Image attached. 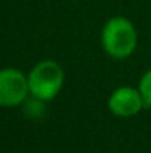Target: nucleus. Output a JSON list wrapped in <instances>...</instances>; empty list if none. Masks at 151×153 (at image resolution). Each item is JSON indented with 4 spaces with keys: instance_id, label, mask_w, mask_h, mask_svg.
I'll return each instance as SVG.
<instances>
[{
    "instance_id": "5",
    "label": "nucleus",
    "mask_w": 151,
    "mask_h": 153,
    "mask_svg": "<svg viewBox=\"0 0 151 153\" xmlns=\"http://www.w3.org/2000/svg\"><path fill=\"white\" fill-rule=\"evenodd\" d=\"M138 89L142 95V100L145 102V105H151V68L148 71H145L144 76L141 77Z\"/></svg>"
},
{
    "instance_id": "4",
    "label": "nucleus",
    "mask_w": 151,
    "mask_h": 153,
    "mask_svg": "<svg viewBox=\"0 0 151 153\" xmlns=\"http://www.w3.org/2000/svg\"><path fill=\"white\" fill-rule=\"evenodd\" d=\"M145 105L139 89L130 86H120L114 89L108 98V108L119 117H130L141 111Z\"/></svg>"
},
{
    "instance_id": "2",
    "label": "nucleus",
    "mask_w": 151,
    "mask_h": 153,
    "mask_svg": "<svg viewBox=\"0 0 151 153\" xmlns=\"http://www.w3.org/2000/svg\"><path fill=\"white\" fill-rule=\"evenodd\" d=\"M64 85V70L55 61H42L28 74L30 94L42 101L53 100Z\"/></svg>"
},
{
    "instance_id": "6",
    "label": "nucleus",
    "mask_w": 151,
    "mask_h": 153,
    "mask_svg": "<svg viewBox=\"0 0 151 153\" xmlns=\"http://www.w3.org/2000/svg\"><path fill=\"white\" fill-rule=\"evenodd\" d=\"M42 100H37V98H34L33 101H28L27 104V107H25V111L28 113V114H40L42 113Z\"/></svg>"
},
{
    "instance_id": "1",
    "label": "nucleus",
    "mask_w": 151,
    "mask_h": 153,
    "mask_svg": "<svg viewBox=\"0 0 151 153\" xmlns=\"http://www.w3.org/2000/svg\"><path fill=\"white\" fill-rule=\"evenodd\" d=\"M104 51L114 59L129 58L136 49L138 34L133 24L124 16L110 18L101 33Z\"/></svg>"
},
{
    "instance_id": "3",
    "label": "nucleus",
    "mask_w": 151,
    "mask_h": 153,
    "mask_svg": "<svg viewBox=\"0 0 151 153\" xmlns=\"http://www.w3.org/2000/svg\"><path fill=\"white\" fill-rule=\"evenodd\" d=\"M30 92L28 77L15 68L0 70V105L15 107L25 101Z\"/></svg>"
}]
</instances>
